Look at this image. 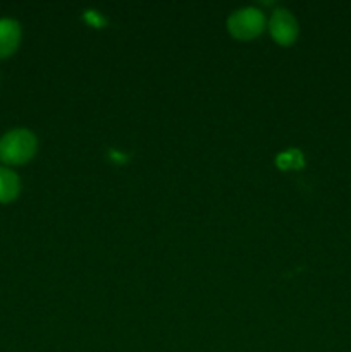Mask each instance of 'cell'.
<instances>
[{
	"mask_svg": "<svg viewBox=\"0 0 351 352\" xmlns=\"http://www.w3.org/2000/svg\"><path fill=\"white\" fill-rule=\"evenodd\" d=\"M268 30H270L272 38L277 41L279 45H292L298 38L299 28L296 17L289 12L288 9H277L274 10L268 23Z\"/></svg>",
	"mask_w": 351,
	"mask_h": 352,
	"instance_id": "3",
	"label": "cell"
},
{
	"mask_svg": "<svg viewBox=\"0 0 351 352\" xmlns=\"http://www.w3.org/2000/svg\"><path fill=\"white\" fill-rule=\"evenodd\" d=\"M265 28V16L257 7H243L227 17V30L237 40H251Z\"/></svg>",
	"mask_w": 351,
	"mask_h": 352,
	"instance_id": "2",
	"label": "cell"
},
{
	"mask_svg": "<svg viewBox=\"0 0 351 352\" xmlns=\"http://www.w3.org/2000/svg\"><path fill=\"white\" fill-rule=\"evenodd\" d=\"M36 150V136L24 127L9 131L0 138V160L7 165L28 164L34 157Z\"/></svg>",
	"mask_w": 351,
	"mask_h": 352,
	"instance_id": "1",
	"label": "cell"
},
{
	"mask_svg": "<svg viewBox=\"0 0 351 352\" xmlns=\"http://www.w3.org/2000/svg\"><path fill=\"white\" fill-rule=\"evenodd\" d=\"M21 181L14 170L0 167V203H10L19 196Z\"/></svg>",
	"mask_w": 351,
	"mask_h": 352,
	"instance_id": "5",
	"label": "cell"
},
{
	"mask_svg": "<svg viewBox=\"0 0 351 352\" xmlns=\"http://www.w3.org/2000/svg\"><path fill=\"white\" fill-rule=\"evenodd\" d=\"M277 165L281 168H289V167H301L303 165V158L301 153L298 150H288L284 153H281L277 157Z\"/></svg>",
	"mask_w": 351,
	"mask_h": 352,
	"instance_id": "6",
	"label": "cell"
},
{
	"mask_svg": "<svg viewBox=\"0 0 351 352\" xmlns=\"http://www.w3.org/2000/svg\"><path fill=\"white\" fill-rule=\"evenodd\" d=\"M21 43V24L12 17L0 19V58L14 55Z\"/></svg>",
	"mask_w": 351,
	"mask_h": 352,
	"instance_id": "4",
	"label": "cell"
}]
</instances>
